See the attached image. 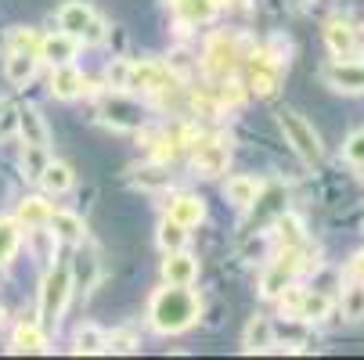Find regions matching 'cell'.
<instances>
[{
  "label": "cell",
  "instance_id": "6da1fadb",
  "mask_svg": "<svg viewBox=\"0 0 364 360\" xmlns=\"http://www.w3.org/2000/svg\"><path fill=\"white\" fill-rule=\"evenodd\" d=\"M202 314V299L191 292V285H166L148 302V324L159 335H181L188 332Z\"/></svg>",
  "mask_w": 364,
  "mask_h": 360
},
{
  "label": "cell",
  "instance_id": "7a4b0ae2",
  "mask_svg": "<svg viewBox=\"0 0 364 360\" xmlns=\"http://www.w3.org/2000/svg\"><path fill=\"white\" fill-rule=\"evenodd\" d=\"M69 295H73V271L62 263V267H50L47 278H43V288H40V324L43 328H55L69 306Z\"/></svg>",
  "mask_w": 364,
  "mask_h": 360
},
{
  "label": "cell",
  "instance_id": "3957f363",
  "mask_svg": "<svg viewBox=\"0 0 364 360\" xmlns=\"http://www.w3.org/2000/svg\"><path fill=\"white\" fill-rule=\"evenodd\" d=\"M278 126H282V133H285V141L292 144V151L306 163V166H321V159H325V148H321V137H318V130L310 126L299 112H292V109H282L278 112Z\"/></svg>",
  "mask_w": 364,
  "mask_h": 360
},
{
  "label": "cell",
  "instance_id": "277c9868",
  "mask_svg": "<svg viewBox=\"0 0 364 360\" xmlns=\"http://www.w3.org/2000/svg\"><path fill=\"white\" fill-rule=\"evenodd\" d=\"M238 62H242L238 40L228 36V33H213L210 43H205V50H202V69H205V76H210L213 83H217V80H228V76H235Z\"/></svg>",
  "mask_w": 364,
  "mask_h": 360
},
{
  "label": "cell",
  "instance_id": "5b68a950",
  "mask_svg": "<svg viewBox=\"0 0 364 360\" xmlns=\"http://www.w3.org/2000/svg\"><path fill=\"white\" fill-rule=\"evenodd\" d=\"M58 26H62V33L76 36L80 43H97L101 36H105V22H101V18L83 4V0H69V4H62Z\"/></svg>",
  "mask_w": 364,
  "mask_h": 360
},
{
  "label": "cell",
  "instance_id": "8992f818",
  "mask_svg": "<svg viewBox=\"0 0 364 360\" xmlns=\"http://www.w3.org/2000/svg\"><path fill=\"white\" fill-rule=\"evenodd\" d=\"M101 123H109L116 130H141L144 126V109L137 105V101L127 97V90H116L109 94L105 101H101Z\"/></svg>",
  "mask_w": 364,
  "mask_h": 360
},
{
  "label": "cell",
  "instance_id": "52a82bcc",
  "mask_svg": "<svg viewBox=\"0 0 364 360\" xmlns=\"http://www.w3.org/2000/svg\"><path fill=\"white\" fill-rule=\"evenodd\" d=\"M299 249H285L282 256H278V260L264 271V278H259V295H264V299H274L285 285H292V278L299 274Z\"/></svg>",
  "mask_w": 364,
  "mask_h": 360
},
{
  "label": "cell",
  "instance_id": "ba28073f",
  "mask_svg": "<svg viewBox=\"0 0 364 360\" xmlns=\"http://www.w3.org/2000/svg\"><path fill=\"white\" fill-rule=\"evenodd\" d=\"M282 83V58L267 55V50H259V55L249 58V90L259 94V97H271Z\"/></svg>",
  "mask_w": 364,
  "mask_h": 360
},
{
  "label": "cell",
  "instance_id": "9c48e42d",
  "mask_svg": "<svg viewBox=\"0 0 364 360\" xmlns=\"http://www.w3.org/2000/svg\"><path fill=\"white\" fill-rule=\"evenodd\" d=\"M173 83H177V76H173L166 65H159V62H137V65H130V87H127V90L163 94V90H170Z\"/></svg>",
  "mask_w": 364,
  "mask_h": 360
},
{
  "label": "cell",
  "instance_id": "30bf717a",
  "mask_svg": "<svg viewBox=\"0 0 364 360\" xmlns=\"http://www.w3.org/2000/svg\"><path fill=\"white\" fill-rule=\"evenodd\" d=\"M228 163H231V148L224 141H210V137H202L195 141V170L202 177H220L228 173Z\"/></svg>",
  "mask_w": 364,
  "mask_h": 360
},
{
  "label": "cell",
  "instance_id": "8fae6325",
  "mask_svg": "<svg viewBox=\"0 0 364 360\" xmlns=\"http://www.w3.org/2000/svg\"><path fill=\"white\" fill-rule=\"evenodd\" d=\"M325 83L339 94H360L364 90V65L353 62V58H336L325 72Z\"/></svg>",
  "mask_w": 364,
  "mask_h": 360
},
{
  "label": "cell",
  "instance_id": "7c38bea8",
  "mask_svg": "<svg viewBox=\"0 0 364 360\" xmlns=\"http://www.w3.org/2000/svg\"><path fill=\"white\" fill-rule=\"evenodd\" d=\"M50 94L58 101H76L87 94V76L69 62V65H55L50 69Z\"/></svg>",
  "mask_w": 364,
  "mask_h": 360
},
{
  "label": "cell",
  "instance_id": "4fadbf2b",
  "mask_svg": "<svg viewBox=\"0 0 364 360\" xmlns=\"http://www.w3.org/2000/svg\"><path fill=\"white\" fill-rule=\"evenodd\" d=\"M80 50V40L69 36V33H50V36H40V50L36 55L55 69V65H69Z\"/></svg>",
  "mask_w": 364,
  "mask_h": 360
},
{
  "label": "cell",
  "instance_id": "5bb4252c",
  "mask_svg": "<svg viewBox=\"0 0 364 360\" xmlns=\"http://www.w3.org/2000/svg\"><path fill=\"white\" fill-rule=\"evenodd\" d=\"M163 278H166V285H195V278H198V260H195L191 252H184V249L166 252Z\"/></svg>",
  "mask_w": 364,
  "mask_h": 360
},
{
  "label": "cell",
  "instance_id": "9a60e30c",
  "mask_svg": "<svg viewBox=\"0 0 364 360\" xmlns=\"http://www.w3.org/2000/svg\"><path fill=\"white\" fill-rule=\"evenodd\" d=\"M47 227H50V234H55L58 241H69V245H83V238H87V224L76 213H69V209H58V213L50 209Z\"/></svg>",
  "mask_w": 364,
  "mask_h": 360
},
{
  "label": "cell",
  "instance_id": "2e32d148",
  "mask_svg": "<svg viewBox=\"0 0 364 360\" xmlns=\"http://www.w3.org/2000/svg\"><path fill=\"white\" fill-rule=\"evenodd\" d=\"M36 62H40L36 50H8V62H4V76H8V83H11V87H26V83H33V76H36Z\"/></svg>",
  "mask_w": 364,
  "mask_h": 360
},
{
  "label": "cell",
  "instance_id": "e0dca14e",
  "mask_svg": "<svg viewBox=\"0 0 364 360\" xmlns=\"http://www.w3.org/2000/svg\"><path fill=\"white\" fill-rule=\"evenodd\" d=\"M325 40H328V50L336 58H357V36H353V26L346 18H332L325 26Z\"/></svg>",
  "mask_w": 364,
  "mask_h": 360
},
{
  "label": "cell",
  "instance_id": "ac0fdd59",
  "mask_svg": "<svg viewBox=\"0 0 364 360\" xmlns=\"http://www.w3.org/2000/svg\"><path fill=\"white\" fill-rule=\"evenodd\" d=\"M166 217L177 220L181 227H198L202 217H205V205H202L198 195H177V198H170V213Z\"/></svg>",
  "mask_w": 364,
  "mask_h": 360
},
{
  "label": "cell",
  "instance_id": "d6986e66",
  "mask_svg": "<svg viewBox=\"0 0 364 360\" xmlns=\"http://www.w3.org/2000/svg\"><path fill=\"white\" fill-rule=\"evenodd\" d=\"M242 346H245V353H267V349H274V324H271L267 317L256 314V317L245 324Z\"/></svg>",
  "mask_w": 364,
  "mask_h": 360
},
{
  "label": "cell",
  "instance_id": "ffe728a7",
  "mask_svg": "<svg viewBox=\"0 0 364 360\" xmlns=\"http://www.w3.org/2000/svg\"><path fill=\"white\" fill-rule=\"evenodd\" d=\"M18 130H22L26 144H40V148H47V141H50V130H47L43 116H40L33 105H22V109H18Z\"/></svg>",
  "mask_w": 364,
  "mask_h": 360
},
{
  "label": "cell",
  "instance_id": "44dd1931",
  "mask_svg": "<svg viewBox=\"0 0 364 360\" xmlns=\"http://www.w3.org/2000/svg\"><path fill=\"white\" fill-rule=\"evenodd\" d=\"M259 191H264V187H259V180L256 177H228V184H224V195H228V202H235L238 205V209H249V205L259 198Z\"/></svg>",
  "mask_w": 364,
  "mask_h": 360
},
{
  "label": "cell",
  "instance_id": "7402d4cb",
  "mask_svg": "<svg viewBox=\"0 0 364 360\" xmlns=\"http://www.w3.org/2000/svg\"><path fill=\"white\" fill-rule=\"evenodd\" d=\"M47 217H50V202L43 198V195H29V198H22L18 202V224L22 227H47Z\"/></svg>",
  "mask_w": 364,
  "mask_h": 360
},
{
  "label": "cell",
  "instance_id": "603a6c76",
  "mask_svg": "<svg viewBox=\"0 0 364 360\" xmlns=\"http://www.w3.org/2000/svg\"><path fill=\"white\" fill-rule=\"evenodd\" d=\"M15 349L18 353H43L47 349V332L40 321H18L15 328Z\"/></svg>",
  "mask_w": 364,
  "mask_h": 360
},
{
  "label": "cell",
  "instance_id": "cb8c5ba5",
  "mask_svg": "<svg viewBox=\"0 0 364 360\" xmlns=\"http://www.w3.org/2000/svg\"><path fill=\"white\" fill-rule=\"evenodd\" d=\"M40 187L47 191V195H65L69 187H73V170L65 166V163H50L47 159V166L40 170Z\"/></svg>",
  "mask_w": 364,
  "mask_h": 360
},
{
  "label": "cell",
  "instance_id": "d4e9b609",
  "mask_svg": "<svg viewBox=\"0 0 364 360\" xmlns=\"http://www.w3.org/2000/svg\"><path fill=\"white\" fill-rule=\"evenodd\" d=\"M220 4L224 0H173V8H177V15L184 18V22H210L217 11H220Z\"/></svg>",
  "mask_w": 364,
  "mask_h": 360
},
{
  "label": "cell",
  "instance_id": "484cf974",
  "mask_svg": "<svg viewBox=\"0 0 364 360\" xmlns=\"http://www.w3.org/2000/svg\"><path fill=\"white\" fill-rule=\"evenodd\" d=\"M332 314V299L325 295V292H306L303 288V302H299V314H296V321H325Z\"/></svg>",
  "mask_w": 364,
  "mask_h": 360
},
{
  "label": "cell",
  "instance_id": "4316f807",
  "mask_svg": "<svg viewBox=\"0 0 364 360\" xmlns=\"http://www.w3.org/2000/svg\"><path fill=\"white\" fill-rule=\"evenodd\" d=\"M18 245H22V224L11 217H0V267L15 260Z\"/></svg>",
  "mask_w": 364,
  "mask_h": 360
},
{
  "label": "cell",
  "instance_id": "83f0119b",
  "mask_svg": "<svg viewBox=\"0 0 364 360\" xmlns=\"http://www.w3.org/2000/svg\"><path fill=\"white\" fill-rule=\"evenodd\" d=\"M170 180H173L170 166H166V163H155V159L134 173V184H141V187H148V191H163V187H170Z\"/></svg>",
  "mask_w": 364,
  "mask_h": 360
},
{
  "label": "cell",
  "instance_id": "f1b7e54d",
  "mask_svg": "<svg viewBox=\"0 0 364 360\" xmlns=\"http://www.w3.org/2000/svg\"><path fill=\"white\" fill-rule=\"evenodd\" d=\"M76 353H105V332L97 324H83L76 332Z\"/></svg>",
  "mask_w": 364,
  "mask_h": 360
},
{
  "label": "cell",
  "instance_id": "f546056e",
  "mask_svg": "<svg viewBox=\"0 0 364 360\" xmlns=\"http://www.w3.org/2000/svg\"><path fill=\"white\" fill-rule=\"evenodd\" d=\"M343 317H350V321H364V281L343 288Z\"/></svg>",
  "mask_w": 364,
  "mask_h": 360
},
{
  "label": "cell",
  "instance_id": "4dcf8cb0",
  "mask_svg": "<svg viewBox=\"0 0 364 360\" xmlns=\"http://www.w3.org/2000/svg\"><path fill=\"white\" fill-rule=\"evenodd\" d=\"M278 238H282L285 249H299V241H303V220L292 217V213H282L278 217Z\"/></svg>",
  "mask_w": 364,
  "mask_h": 360
},
{
  "label": "cell",
  "instance_id": "1f68e13d",
  "mask_svg": "<svg viewBox=\"0 0 364 360\" xmlns=\"http://www.w3.org/2000/svg\"><path fill=\"white\" fill-rule=\"evenodd\" d=\"M159 245L166 249V252H177V249H184L188 245V227H181L177 220H163V227H159Z\"/></svg>",
  "mask_w": 364,
  "mask_h": 360
},
{
  "label": "cell",
  "instance_id": "d6a6232c",
  "mask_svg": "<svg viewBox=\"0 0 364 360\" xmlns=\"http://www.w3.org/2000/svg\"><path fill=\"white\" fill-rule=\"evenodd\" d=\"M105 83H109V90H127L130 87V62L127 58H112L109 69H105Z\"/></svg>",
  "mask_w": 364,
  "mask_h": 360
},
{
  "label": "cell",
  "instance_id": "836d02e7",
  "mask_svg": "<svg viewBox=\"0 0 364 360\" xmlns=\"http://www.w3.org/2000/svg\"><path fill=\"white\" fill-rule=\"evenodd\" d=\"M43 166H47V148H40V144H26V156H22V170H26V177L36 180Z\"/></svg>",
  "mask_w": 364,
  "mask_h": 360
},
{
  "label": "cell",
  "instance_id": "e575fe53",
  "mask_svg": "<svg viewBox=\"0 0 364 360\" xmlns=\"http://www.w3.org/2000/svg\"><path fill=\"white\" fill-rule=\"evenodd\" d=\"M274 299L282 302V314L296 317V314H299V302H303V288H296V285H285V288H282Z\"/></svg>",
  "mask_w": 364,
  "mask_h": 360
},
{
  "label": "cell",
  "instance_id": "d590c367",
  "mask_svg": "<svg viewBox=\"0 0 364 360\" xmlns=\"http://www.w3.org/2000/svg\"><path fill=\"white\" fill-rule=\"evenodd\" d=\"M105 349L109 353H134L137 349V339L130 332H112V335H105Z\"/></svg>",
  "mask_w": 364,
  "mask_h": 360
},
{
  "label": "cell",
  "instance_id": "8d00e7d4",
  "mask_svg": "<svg viewBox=\"0 0 364 360\" xmlns=\"http://www.w3.org/2000/svg\"><path fill=\"white\" fill-rule=\"evenodd\" d=\"M343 156H346V163H364V130H357V133H350L346 137V144H343Z\"/></svg>",
  "mask_w": 364,
  "mask_h": 360
},
{
  "label": "cell",
  "instance_id": "74e56055",
  "mask_svg": "<svg viewBox=\"0 0 364 360\" xmlns=\"http://www.w3.org/2000/svg\"><path fill=\"white\" fill-rule=\"evenodd\" d=\"M11 50H40V36L33 29H15L11 33Z\"/></svg>",
  "mask_w": 364,
  "mask_h": 360
},
{
  "label": "cell",
  "instance_id": "f35d334b",
  "mask_svg": "<svg viewBox=\"0 0 364 360\" xmlns=\"http://www.w3.org/2000/svg\"><path fill=\"white\" fill-rule=\"evenodd\" d=\"M353 274L364 281V252H357V256H353Z\"/></svg>",
  "mask_w": 364,
  "mask_h": 360
},
{
  "label": "cell",
  "instance_id": "ab89813d",
  "mask_svg": "<svg viewBox=\"0 0 364 360\" xmlns=\"http://www.w3.org/2000/svg\"><path fill=\"white\" fill-rule=\"evenodd\" d=\"M353 36H357V55L364 50V26H353Z\"/></svg>",
  "mask_w": 364,
  "mask_h": 360
},
{
  "label": "cell",
  "instance_id": "60d3db41",
  "mask_svg": "<svg viewBox=\"0 0 364 360\" xmlns=\"http://www.w3.org/2000/svg\"><path fill=\"white\" fill-rule=\"evenodd\" d=\"M357 177H360V180H364V163H357Z\"/></svg>",
  "mask_w": 364,
  "mask_h": 360
},
{
  "label": "cell",
  "instance_id": "b9f144b4",
  "mask_svg": "<svg viewBox=\"0 0 364 360\" xmlns=\"http://www.w3.org/2000/svg\"><path fill=\"white\" fill-rule=\"evenodd\" d=\"M0 324H4V306H0Z\"/></svg>",
  "mask_w": 364,
  "mask_h": 360
},
{
  "label": "cell",
  "instance_id": "7bdbcfd3",
  "mask_svg": "<svg viewBox=\"0 0 364 360\" xmlns=\"http://www.w3.org/2000/svg\"><path fill=\"white\" fill-rule=\"evenodd\" d=\"M296 4H303V0H296Z\"/></svg>",
  "mask_w": 364,
  "mask_h": 360
},
{
  "label": "cell",
  "instance_id": "ee69618b",
  "mask_svg": "<svg viewBox=\"0 0 364 360\" xmlns=\"http://www.w3.org/2000/svg\"><path fill=\"white\" fill-rule=\"evenodd\" d=\"M0 109H4V105H0Z\"/></svg>",
  "mask_w": 364,
  "mask_h": 360
}]
</instances>
